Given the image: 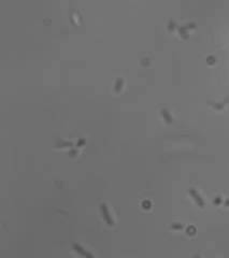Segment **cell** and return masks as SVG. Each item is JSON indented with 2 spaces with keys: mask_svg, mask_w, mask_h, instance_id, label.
Masks as SVG:
<instances>
[{
  "mask_svg": "<svg viewBox=\"0 0 229 258\" xmlns=\"http://www.w3.org/2000/svg\"><path fill=\"white\" fill-rule=\"evenodd\" d=\"M100 213L102 215V218L106 222V224L108 225L109 227L114 226V221L112 218V215L109 211V208L106 203H101L100 204Z\"/></svg>",
  "mask_w": 229,
  "mask_h": 258,
  "instance_id": "cell-1",
  "label": "cell"
},
{
  "mask_svg": "<svg viewBox=\"0 0 229 258\" xmlns=\"http://www.w3.org/2000/svg\"><path fill=\"white\" fill-rule=\"evenodd\" d=\"M189 195H191V197L194 199V201L196 202V204H197L199 208L203 209L204 207H206V203H204V201L203 199L201 198V196H200L199 194H198L197 190H195L194 188H191L189 189Z\"/></svg>",
  "mask_w": 229,
  "mask_h": 258,
  "instance_id": "cell-2",
  "label": "cell"
},
{
  "mask_svg": "<svg viewBox=\"0 0 229 258\" xmlns=\"http://www.w3.org/2000/svg\"><path fill=\"white\" fill-rule=\"evenodd\" d=\"M72 249H73V251H74L75 253H77L79 255H81V256H84V257H93V255H91V253H88V252H87L86 249H84V247L81 246L80 244H77V243H74V244L72 245Z\"/></svg>",
  "mask_w": 229,
  "mask_h": 258,
  "instance_id": "cell-3",
  "label": "cell"
},
{
  "mask_svg": "<svg viewBox=\"0 0 229 258\" xmlns=\"http://www.w3.org/2000/svg\"><path fill=\"white\" fill-rule=\"evenodd\" d=\"M161 115H163V117L165 118V121L167 122L168 124H171V123H172V117H171L170 113H169L166 109H163V110H161Z\"/></svg>",
  "mask_w": 229,
  "mask_h": 258,
  "instance_id": "cell-4",
  "label": "cell"
},
{
  "mask_svg": "<svg viewBox=\"0 0 229 258\" xmlns=\"http://www.w3.org/2000/svg\"><path fill=\"white\" fill-rule=\"evenodd\" d=\"M123 84H124V81H123L122 79H118V80L116 81L115 87H114V90H115V93H120V89L123 88Z\"/></svg>",
  "mask_w": 229,
  "mask_h": 258,
  "instance_id": "cell-5",
  "label": "cell"
}]
</instances>
